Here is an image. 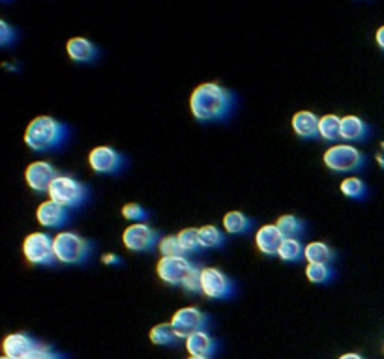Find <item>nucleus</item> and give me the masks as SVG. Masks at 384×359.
Wrapping results in <instances>:
<instances>
[{"label": "nucleus", "mask_w": 384, "mask_h": 359, "mask_svg": "<svg viewBox=\"0 0 384 359\" xmlns=\"http://www.w3.org/2000/svg\"><path fill=\"white\" fill-rule=\"evenodd\" d=\"M375 39H377V45L384 51V26H381L375 34Z\"/></svg>", "instance_id": "obj_36"}, {"label": "nucleus", "mask_w": 384, "mask_h": 359, "mask_svg": "<svg viewBox=\"0 0 384 359\" xmlns=\"http://www.w3.org/2000/svg\"><path fill=\"white\" fill-rule=\"evenodd\" d=\"M157 249L163 257H182V247L178 244V236H165L160 240Z\"/></svg>", "instance_id": "obj_30"}, {"label": "nucleus", "mask_w": 384, "mask_h": 359, "mask_svg": "<svg viewBox=\"0 0 384 359\" xmlns=\"http://www.w3.org/2000/svg\"><path fill=\"white\" fill-rule=\"evenodd\" d=\"M278 257L281 260H285V262H298L300 258L304 257V247H302L298 240H289V237H285V242L280 247Z\"/></svg>", "instance_id": "obj_26"}, {"label": "nucleus", "mask_w": 384, "mask_h": 359, "mask_svg": "<svg viewBox=\"0 0 384 359\" xmlns=\"http://www.w3.org/2000/svg\"><path fill=\"white\" fill-rule=\"evenodd\" d=\"M201 292L210 300H229L235 294V282L231 281L222 269H201Z\"/></svg>", "instance_id": "obj_7"}, {"label": "nucleus", "mask_w": 384, "mask_h": 359, "mask_svg": "<svg viewBox=\"0 0 384 359\" xmlns=\"http://www.w3.org/2000/svg\"><path fill=\"white\" fill-rule=\"evenodd\" d=\"M189 359H210V358H189Z\"/></svg>", "instance_id": "obj_39"}, {"label": "nucleus", "mask_w": 384, "mask_h": 359, "mask_svg": "<svg viewBox=\"0 0 384 359\" xmlns=\"http://www.w3.org/2000/svg\"><path fill=\"white\" fill-rule=\"evenodd\" d=\"M199 242L204 249H218L225 244V234L214 224H207L199 229Z\"/></svg>", "instance_id": "obj_22"}, {"label": "nucleus", "mask_w": 384, "mask_h": 359, "mask_svg": "<svg viewBox=\"0 0 384 359\" xmlns=\"http://www.w3.org/2000/svg\"><path fill=\"white\" fill-rule=\"evenodd\" d=\"M38 347V342L25 333L8 335L6 339H4V345H2L4 353L10 359H25L28 353H32Z\"/></svg>", "instance_id": "obj_15"}, {"label": "nucleus", "mask_w": 384, "mask_h": 359, "mask_svg": "<svg viewBox=\"0 0 384 359\" xmlns=\"http://www.w3.org/2000/svg\"><path fill=\"white\" fill-rule=\"evenodd\" d=\"M57 178H59V171L47 161H34L25 171L26 184L36 193H49L52 182Z\"/></svg>", "instance_id": "obj_11"}, {"label": "nucleus", "mask_w": 384, "mask_h": 359, "mask_svg": "<svg viewBox=\"0 0 384 359\" xmlns=\"http://www.w3.org/2000/svg\"><path fill=\"white\" fill-rule=\"evenodd\" d=\"M339 189H341V193H343L345 197H349V199H364L365 191H367L364 182L360 178H354V176L343 180Z\"/></svg>", "instance_id": "obj_29"}, {"label": "nucleus", "mask_w": 384, "mask_h": 359, "mask_svg": "<svg viewBox=\"0 0 384 359\" xmlns=\"http://www.w3.org/2000/svg\"><path fill=\"white\" fill-rule=\"evenodd\" d=\"M102 262L107 264V266H113V264H120V260H118L117 255H113V253H107V255H104V257H102Z\"/></svg>", "instance_id": "obj_35"}, {"label": "nucleus", "mask_w": 384, "mask_h": 359, "mask_svg": "<svg viewBox=\"0 0 384 359\" xmlns=\"http://www.w3.org/2000/svg\"><path fill=\"white\" fill-rule=\"evenodd\" d=\"M88 163L99 174H118L124 167V157L111 146H96L90 150Z\"/></svg>", "instance_id": "obj_12"}, {"label": "nucleus", "mask_w": 384, "mask_h": 359, "mask_svg": "<svg viewBox=\"0 0 384 359\" xmlns=\"http://www.w3.org/2000/svg\"><path fill=\"white\" fill-rule=\"evenodd\" d=\"M122 215H124V219H128V221H133V223H144V221H148V212L144 210L143 206L135 204V202L124 204Z\"/></svg>", "instance_id": "obj_31"}, {"label": "nucleus", "mask_w": 384, "mask_h": 359, "mask_svg": "<svg viewBox=\"0 0 384 359\" xmlns=\"http://www.w3.org/2000/svg\"><path fill=\"white\" fill-rule=\"evenodd\" d=\"M276 226L280 229L283 237H289V240H298L304 234V223L294 215H281L276 221Z\"/></svg>", "instance_id": "obj_24"}, {"label": "nucleus", "mask_w": 384, "mask_h": 359, "mask_svg": "<svg viewBox=\"0 0 384 359\" xmlns=\"http://www.w3.org/2000/svg\"><path fill=\"white\" fill-rule=\"evenodd\" d=\"M92 245L77 232L64 231L55 237V255L62 264H85L90 258Z\"/></svg>", "instance_id": "obj_3"}, {"label": "nucleus", "mask_w": 384, "mask_h": 359, "mask_svg": "<svg viewBox=\"0 0 384 359\" xmlns=\"http://www.w3.org/2000/svg\"><path fill=\"white\" fill-rule=\"evenodd\" d=\"M70 129L68 126L52 116H38L28 124L25 131V144L34 152H51L60 148L68 141Z\"/></svg>", "instance_id": "obj_2"}, {"label": "nucleus", "mask_w": 384, "mask_h": 359, "mask_svg": "<svg viewBox=\"0 0 384 359\" xmlns=\"http://www.w3.org/2000/svg\"><path fill=\"white\" fill-rule=\"evenodd\" d=\"M251 226H253V221L242 212H229L223 217V229L229 234H246L251 231Z\"/></svg>", "instance_id": "obj_20"}, {"label": "nucleus", "mask_w": 384, "mask_h": 359, "mask_svg": "<svg viewBox=\"0 0 384 359\" xmlns=\"http://www.w3.org/2000/svg\"><path fill=\"white\" fill-rule=\"evenodd\" d=\"M377 163H378V165H381V167L384 168V142H381V146H378Z\"/></svg>", "instance_id": "obj_37"}, {"label": "nucleus", "mask_w": 384, "mask_h": 359, "mask_svg": "<svg viewBox=\"0 0 384 359\" xmlns=\"http://www.w3.org/2000/svg\"><path fill=\"white\" fill-rule=\"evenodd\" d=\"M306 275L307 279L315 284H325L334 277L332 269L328 264H307L306 268Z\"/></svg>", "instance_id": "obj_27"}, {"label": "nucleus", "mask_w": 384, "mask_h": 359, "mask_svg": "<svg viewBox=\"0 0 384 359\" xmlns=\"http://www.w3.org/2000/svg\"><path fill=\"white\" fill-rule=\"evenodd\" d=\"M319 120L320 118H317L309 110H300L293 116L294 133L304 139H311L315 135H319Z\"/></svg>", "instance_id": "obj_18"}, {"label": "nucleus", "mask_w": 384, "mask_h": 359, "mask_svg": "<svg viewBox=\"0 0 384 359\" xmlns=\"http://www.w3.org/2000/svg\"><path fill=\"white\" fill-rule=\"evenodd\" d=\"M150 340L157 347H171L178 340V335L171 324H157L150 329Z\"/></svg>", "instance_id": "obj_23"}, {"label": "nucleus", "mask_w": 384, "mask_h": 359, "mask_svg": "<svg viewBox=\"0 0 384 359\" xmlns=\"http://www.w3.org/2000/svg\"><path fill=\"white\" fill-rule=\"evenodd\" d=\"M339 359H364L360 353H345V356H341Z\"/></svg>", "instance_id": "obj_38"}, {"label": "nucleus", "mask_w": 384, "mask_h": 359, "mask_svg": "<svg viewBox=\"0 0 384 359\" xmlns=\"http://www.w3.org/2000/svg\"><path fill=\"white\" fill-rule=\"evenodd\" d=\"M36 219L39 224L49 226V229H57V226H64L70 221V210L64 206L57 204L55 200H46L38 206Z\"/></svg>", "instance_id": "obj_13"}, {"label": "nucleus", "mask_w": 384, "mask_h": 359, "mask_svg": "<svg viewBox=\"0 0 384 359\" xmlns=\"http://www.w3.org/2000/svg\"><path fill=\"white\" fill-rule=\"evenodd\" d=\"M236 99L233 92L218 83L199 84L189 97V109L199 122H220L231 116Z\"/></svg>", "instance_id": "obj_1"}, {"label": "nucleus", "mask_w": 384, "mask_h": 359, "mask_svg": "<svg viewBox=\"0 0 384 359\" xmlns=\"http://www.w3.org/2000/svg\"><path fill=\"white\" fill-rule=\"evenodd\" d=\"M122 242L128 249L135 251V253H148L160 244L157 232L150 229V224L146 223L130 224L122 234Z\"/></svg>", "instance_id": "obj_10"}, {"label": "nucleus", "mask_w": 384, "mask_h": 359, "mask_svg": "<svg viewBox=\"0 0 384 359\" xmlns=\"http://www.w3.org/2000/svg\"><path fill=\"white\" fill-rule=\"evenodd\" d=\"M319 135L326 141L341 139V118L336 115H326L319 120Z\"/></svg>", "instance_id": "obj_25"}, {"label": "nucleus", "mask_w": 384, "mask_h": 359, "mask_svg": "<svg viewBox=\"0 0 384 359\" xmlns=\"http://www.w3.org/2000/svg\"><path fill=\"white\" fill-rule=\"evenodd\" d=\"M369 133V128L364 120H360L358 116H345L341 118V139L345 141H362L365 135Z\"/></svg>", "instance_id": "obj_19"}, {"label": "nucleus", "mask_w": 384, "mask_h": 359, "mask_svg": "<svg viewBox=\"0 0 384 359\" xmlns=\"http://www.w3.org/2000/svg\"><path fill=\"white\" fill-rule=\"evenodd\" d=\"M15 38H17V34H15L12 26L8 25L6 21H0V43L8 47L12 41H15Z\"/></svg>", "instance_id": "obj_34"}, {"label": "nucleus", "mask_w": 384, "mask_h": 359, "mask_svg": "<svg viewBox=\"0 0 384 359\" xmlns=\"http://www.w3.org/2000/svg\"><path fill=\"white\" fill-rule=\"evenodd\" d=\"M25 359H64L60 353H57L51 347L47 345H39L32 353H28Z\"/></svg>", "instance_id": "obj_32"}, {"label": "nucleus", "mask_w": 384, "mask_h": 359, "mask_svg": "<svg viewBox=\"0 0 384 359\" xmlns=\"http://www.w3.org/2000/svg\"><path fill=\"white\" fill-rule=\"evenodd\" d=\"M186 348L191 358H210L215 352V340L209 333L199 331L186 339Z\"/></svg>", "instance_id": "obj_17"}, {"label": "nucleus", "mask_w": 384, "mask_h": 359, "mask_svg": "<svg viewBox=\"0 0 384 359\" xmlns=\"http://www.w3.org/2000/svg\"><path fill=\"white\" fill-rule=\"evenodd\" d=\"M66 51H68V57L72 60L85 62V64L94 62L98 58V47L86 38H72L66 43Z\"/></svg>", "instance_id": "obj_16"}, {"label": "nucleus", "mask_w": 384, "mask_h": 359, "mask_svg": "<svg viewBox=\"0 0 384 359\" xmlns=\"http://www.w3.org/2000/svg\"><path fill=\"white\" fill-rule=\"evenodd\" d=\"M171 326L175 327L178 339H188V337L199 333V331H202L204 327L209 326V316L197 307L178 309L173 314Z\"/></svg>", "instance_id": "obj_8"}, {"label": "nucleus", "mask_w": 384, "mask_h": 359, "mask_svg": "<svg viewBox=\"0 0 384 359\" xmlns=\"http://www.w3.org/2000/svg\"><path fill=\"white\" fill-rule=\"evenodd\" d=\"M201 269L202 268H197L191 271V275L186 279V282L182 284V289H186L188 292H195V294H199L201 292Z\"/></svg>", "instance_id": "obj_33"}, {"label": "nucleus", "mask_w": 384, "mask_h": 359, "mask_svg": "<svg viewBox=\"0 0 384 359\" xmlns=\"http://www.w3.org/2000/svg\"><path fill=\"white\" fill-rule=\"evenodd\" d=\"M88 195L90 193L85 184H81L79 180L72 178V176H62V174H59V178L52 182L51 189H49L51 200L64 206L68 210L81 208L88 200Z\"/></svg>", "instance_id": "obj_4"}, {"label": "nucleus", "mask_w": 384, "mask_h": 359, "mask_svg": "<svg viewBox=\"0 0 384 359\" xmlns=\"http://www.w3.org/2000/svg\"><path fill=\"white\" fill-rule=\"evenodd\" d=\"M157 275L163 282L167 284H175V287H182L186 279L191 275V271L195 266L189 262L188 258L184 257H163L156 266Z\"/></svg>", "instance_id": "obj_9"}, {"label": "nucleus", "mask_w": 384, "mask_h": 359, "mask_svg": "<svg viewBox=\"0 0 384 359\" xmlns=\"http://www.w3.org/2000/svg\"><path fill=\"white\" fill-rule=\"evenodd\" d=\"M25 258L36 266H55L57 255H55V237L44 232H34L25 237L23 244Z\"/></svg>", "instance_id": "obj_5"}, {"label": "nucleus", "mask_w": 384, "mask_h": 359, "mask_svg": "<svg viewBox=\"0 0 384 359\" xmlns=\"http://www.w3.org/2000/svg\"><path fill=\"white\" fill-rule=\"evenodd\" d=\"M283 242H285V237H283V234H281L280 229H278L276 224H265V226H260L259 231H257V234H255V245H257V249H259L262 255H268V257L278 255Z\"/></svg>", "instance_id": "obj_14"}, {"label": "nucleus", "mask_w": 384, "mask_h": 359, "mask_svg": "<svg viewBox=\"0 0 384 359\" xmlns=\"http://www.w3.org/2000/svg\"><path fill=\"white\" fill-rule=\"evenodd\" d=\"M304 258L309 264H328L334 258V251L323 242H311L304 247Z\"/></svg>", "instance_id": "obj_21"}, {"label": "nucleus", "mask_w": 384, "mask_h": 359, "mask_svg": "<svg viewBox=\"0 0 384 359\" xmlns=\"http://www.w3.org/2000/svg\"><path fill=\"white\" fill-rule=\"evenodd\" d=\"M0 359H10V358H8V356H4V358H0Z\"/></svg>", "instance_id": "obj_40"}, {"label": "nucleus", "mask_w": 384, "mask_h": 359, "mask_svg": "<svg viewBox=\"0 0 384 359\" xmlns=\"http://www.w3.org/2000/svg\"><path fill=\"white\" fill-rule=\"evenodd\" d=\"M178 244H180L184 253H197V251L201 249L199 229H184V231L178 234Z\"/></svg>", "instance_id": "obj_28"}, {"label": "nucleus", "mask_w": 384, "mask_h": 359, "mask_svg": "<svg viewBox=\"0 0 384 359\" xmlns=\"http://www.w3.org/2000/svg\"><path fill=\"white\" fill-rule=\"evenodd\" d=\"M325 165L336 173H352L364 167V155L351 144H338L325 152Z\"/></svg>", "instance_id": "obj_6"}]
</instances>
